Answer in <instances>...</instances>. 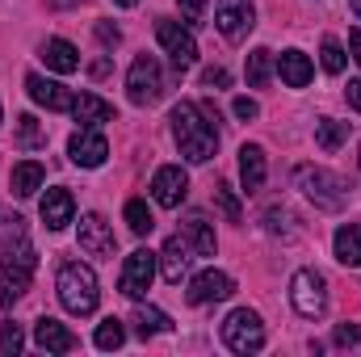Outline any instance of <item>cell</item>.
<instances>
[{"label": "cell", "mask_w": 361, "mask_h": 357, "mask_svg": "<svg viewBox=\"0 0 361 357\" xmlns=\"http://www.w3.org/2000/svg\"><path fill=\"white\" fill-rule=\"evenodd\" d=\"M169 122H173V139H177L180 156H185L189 164L214 160V152H219V131H214V122L202 114V105L180 101V105H173Z\"/></svg>", "instance_id": "6da1fadb"}, {"label": "cell", "mask_w": 361, "mask_h": 357, "mask_svg": "<svg viewBox=\"0 0 361 357\" xmlns=\"http://www.w3.org/2000/svg\"><path fill=\"white\" fill-rule=\"evenodd\" d=\"M34 269H38V253L30 244V236H17L0 248V307L17 303L30 282H34Z\"/></svg>", "instance_id": "7a4b0ae2"}, {"label": "cell", "mask_w": 361, "mask_h": 357, "mask_svg": "<svg viewBox=\"0 0 361 357\" xmlns=\"http://www.w3.org/2000/svg\"><path fill=\"white\" fill-rule=\"evenodd\" d=\"M294 185L302 189V198L319 210H341L349 202V181L324 164H298L294 169Z\"/></svg>", "instance_id": "3957f363"}, {"label": "cell", "mask_w": 361, "mask_h": 357, "mask_svg": "<svg viewBox=\"0 0 361 357\" xmlns=\"http://www.w3.org/2000/svg\"><path fill=\"white\" fill-rule=\"evenodd\" d=\"M59 303H63V311H72V315H92L97 311V303H101V286H97V273L89 265H80V261H68V265L59 269Z\"/></svg>", "instance_id": "277c9868"}, {"label": "cell", "mask_w": 361, "mask_h": 357, "mask_svg": "<svg viewBox=\"0 0 361 357\" xmlns=\"http://www.w3.org/2000/svg\"><path fill=\"white\" fill-rule=\"evenodd\" d=\"M223 345L231 353H257V349H265V324H261V315L248 311V307H235L223 320Z\"/></svg>", "instance_id": "5b68a950"}, {"label": "cell", "mask_w": 361, "mask_h": 357, "mask_svg": "<svg viewBox=\"0 0 361 357\" xmlns=\"http://www.w3.org/2000/svg\"><path fill=\"white\" fill-rule=\"evenodd\" d=\"M290 303H294V311H298L302 320H319V315L328 311V282H324V273L298 269V273L290 277Z\"/></svg>", "instance_id": "8992f818"}, {"label": "cell", "mask_w": 361, "mask_h": 357, "mask_svg": "<svg viewBox=\"0 0 361 357\" xmlns=\"http://www.w3.org/2000/svg\"><path fill=\"white\" fill-rule=\"evenodd\" d=\"M126 97L135 105H156L164 97V72H160V63L152 55H139L130 63V72H126Z\"/></svg>", "instance_id": "52a82bcc"}, {"label": "cell", "mask_w": 361, "mask_h": 357, "mask_svg": "<svg viewBox=\"0 0 361 357\" xmlns=\"http://www.w3.org/2000/svg\"><path fill=\"white\" fill-rule=\"evenodd\" d=\"M156 265H160V253H152V248H135V253L126 257V265H122L118 290H122L126 298L139 303V298L152 290V282H156Z\"/></svg>", "instance_id": "ba28073f"}, {"label": "cell", "mask_w": 361, "mask_h": 357, "mask_svg": "<svg viewBox=\"0 0 361 357\" xmlns=\"http://www.w3.org/2000/svg\"><path fill=\"white\" fill-rule=\"evenodd\" d=\"M156 38H160V47L169 51V59H173V68L180 72H189L193 63H197V42H193V34L189 30H180V21H160L156 25Z\"/></svg>", "instance_id": "9c48e42d"}, {"label": "cell", "mask_w": 361, "mask_h": 357, "mask_svg": "<svg viewBox=\"0 0 361 357\" xmlns=\"http://www.w3.org/2000/svg\"><path fill=\"white\" fill-rule=\"evenodd\" d=\"M214 25H219L223 38L240 42V38L257 25V8H252V0H219V4H214Z\"/></svg>", "instance_id": "30bf717a"}, {"label": "cell", "mask_w": 361, "mask_h": 357, "mask_svg": "<svg viewBox=\"0 0 361 357\" xmlns=\"http://www.w3.org/2000/svg\"><path fill=\"white\" fill-rule=\"evenodd\" d=\"M105 156H109V143H105V135H101L97 126H80V131L68 139V160H72L76 169H101Z\"/></svg>", "instance_id": "8fae6325"}, {"label": "cell", "mask_w": 361, "mask_h": 357, "mask_svg": "<svg viewBox=\"0 0 361 357\" xmlns=\"http://www.w3.org/2000/svg\"><path fill=\"white\" fill-rule=\"evenodd\" d=\"M231 294H235V282H231L223 269H206V273L189 277V290H185V298H189L193 307H206V303H223V298H231Z\"/></svg>", "instance_id": "7c38bea8"}, {"label": "cell", "mask_w": 361, "mask_h": 357, "mask_svg": "<svg viewBox=\"0 0 361 357\" xmlns=\"http://www.w3.org/2000/svg\"><path fill=\"white\" fill-rule=\"evenodd\" d=\"M185 193H189V173L180 169V164H164V169H156V177H152V198H156V206H180L185 202Z\"/></svg>", "instance_id": "4fadbf2b"}, {"label": "cell", "mask_w": 361, "mask_h": 357, "mask_svg": "<svg viewBox=\"0 0 361 357\" xmlns=\"http://www.w3.org/2000/svg\"><path fill=\"white\" fill-rule=\"evenodd\" d=\"M76 236H80V248H85L89 257H114V253H118L114 227H109L101 214H85L80 227H76Z\"/></svg>", "instance_id": "5bb4252c"}, {"label": "cell", "mask_w": 361, "mask_h": 357, "mask_svg": "<svg viewBox=\"0 0 361 357\" xmlns=\"http://www.w3.org/2000/svg\"><path fill=\"white\" fill-rule=\"evenodd\" d=\"M193 244L185 240V236H173L164 248H160V273H164V282H173V286H180V277L189 273V265H193Z\"/></svg>", "instance_id": "9a60e30c"}, {"label": "cell", "mask_w": 361, "mask_h": 357, "mask_svg": "<svg viewBox=\"0 0 361 357\" xmlns=\"http://www.w3.org/2000/svg\"><path fill=\"white\" fill-rule=\"evenodd\" d=\"M34 345H38V349H47V353H72V349H76V337H72V328H68V324H59V320L42 315V320L34 324Z\"/></svg>", "instance_id": "2e32d148"}, {"label": "cell", "mask_w": 361, "mask_h": 357, "mask_svg": "<svg viewBox=\"0 0 361 357\" xmlns=\"http://www.w3.org/2000/svg\"><path fill=\"white\" fill-rule=\"evenodd\" d=\"M72 219H76V198H72V189H47V198H42V223H47L51 231H63Z\"/></svg>", "instance_id": "e0dca14e"}, {"label": "cell", "mask_w": 361, "mask_h": 357, "mask_svg": "<svg viewBox=\"0 0 361 357\" xmlns=\"http://www.w3.org/2000/svg\"><path fill=\"white\" fill-rule=\"evenodd\" d=\"M25 92H30L38 105H47V109H72V101H76L59 80H47V76H38V72L25 76Z\"/></svg>", "instance_id": "ac0fdd59"}, {"label": "cell", "mask_w": 361, "mask_h": 357, "mask_svg": "<svg viewBox=\"0 0 361 357\" xmlns=\"http://www.w3.org/2000/svg\"><path fill=\"white\" fill-rule=\"evenodd\" d=\"M42 63H47L51 72H59V76H72V72L80 68V51H76L68 38H47V42H42Z\"/></svg>", "instance_id": "d6986e66"}, {"label": "cell", "mask_w": 361, "mask_h": 357, "mask_svg": "<svg viewBox=\"0 0 361 357\" xmlns=\"http://www.w3.org/2000/svg\"><path fill=\"white\" fill-rule=\"evenodd\" d=\"M180 236L193 244V253H197V257H214V248H219V240H214V227H210V219H206L202 210H193V214L180 223Z\"/></svg>", "instance_id": "ffe728a7"}, {"label": "cell", "mask_w": 361, "mask_h": 357, "mask_svg": "<svg viewBox=\"0 0 361 357\" xmlns=\"http://www.w3.org/2000/svg\"><path fill=\"white\" fill-rule=\"evenodd\" d=\"M277 76H281V85H290V89H307L311 76H315V68H311V59H307L302 51H281Z\"/></svg>", "instance_id": "44dd1931"}, {"label": "cell", "mask_w": 361, "mask_h": 357, "mask_svg": "<svg viewBox=\"0 0 361 357\" xmlns=\"http://www.w3.org/2000/svg\"><path fill=\"white\" fill-rule=\"evenodd\" d=\"M265 173H269L265 152H261L257 143H244V147H240V181H244V189H248V193L261 189V185H265Z\"/></svg>", "instance_id": "7402d4cb"}, {"label": "cell", "mask_w": 361, "mask_h": 357, "mask_svg": "<svg viewBox=\"0 0 361 357\" xmlns=\"http://www.w3.org/2000/svg\"><path fill=\"white\" fill-rule=\"evenodd\" d=\"M332 253H336V261H341L345 269H357L361 265V227H357V223L336 227V236H332Z\"/></svg>", "instance_id": "603a6c76"}, {"label": "cell", "mask_w": 361, "mask_h": 357, "mask_svg": "<svg viewBox=\"0 0 361 357\" xmlns=\"http://www.w3.org/2000/svg\"><path fill=\"white\" fill-rule=\"evenodd\" d=\"M72 114H76V122H80V126H101V122H109V118H114V105H109V101H101L97 92H80V97L72 101Z\"/></svg>", "instance_id": "cb8c5ba5"}, {"label": "cell", "mask_w": 361, "mask_h": 357, "mask_svg": "<svg viewBox=\"0 0 361 357\" xmlns=\"http://www.w3.org/2000/svg\"><path fill=\"white\" fill-rule=\"evenodd\" d=\"M42 164L38 160H21V164H13V177H8V185H13V198H34L38 189H42Z\"/></svg>", "instance_id": "d4e9b609"}, {"label": "cell", "mask_w": 361, "mask_h": 357, "mask_svg": "<svg viewBox=\"0 0 361 357\" xmlns=\"http://www.w3.org/2000/svg\"><path fill=\"white\" fill-rule=\"evenodd\" d=\"M130 324H135V332H139L143 341H147V337H160V332H169V328H173V320H169L160 307H147V303H139V307H135Z\"/></svg>", "instance_id": "484cf974"}, {"label": "cell", "mask_w": 361, "mask_h": 357, "mask_svg": "<svg viewBox=\"0 0 361 357\" xmlns=\"http://www.w3.org/2000/svg\"><path fill=\"white\" fill-rule=\"evenodd\" d=\"M345 139H349V122H336V118H324V122H315V143H319L324 152H336Z\"/></svg>", "instance_id": "4316f807"}, {"label": "cell", "mask_w": 361, "mask_h": 357, "mask_svg": "<svg viewBox=\"0 0 361 357\" xmlns=\"http://www.w3.org/2000/svg\"><path fill=\"white\" fill-rule=\"evenodd\" d=\"M269 76H273V51H265V47L248 51V85L261 89V85H269Z\"/></svg>", "instance_id": "83f0119b"}, {"label": "cell", "mask_w": 361, "mask_h": 357, "mask_svg": "<svg viewBox=\"0 0 361 357\" xmlns=\"http://www.w3.org/2000/svg\"><path fill=\"white\" fill-rule=\"evenodd\" d=\"M214 206H219V214H223L227 223H240V219H244L240 198H235V189H231L227 181H219V185H214Z\"/></svg>", "instance_id": "f1b7e54d"}, {"label": "cell", "mask_w": 361, "mask_h": 357, "mask_svg": "<svg viewBox=\"0 0 361 357\" xmlns=\"http://www.w3.org/2000/svg\"><path fill=\"white\" fill-rule=\"evenodd\" d=\"M126 227H130L135 236H147V231L156 227V219H152V210H147L143 198H130V202H126Z\"/></svg>", "instance_id": "f546056e"}, {"label": "cell", "mask_w": 361, "mask_h": 357, "mask_svg": "<svg viewBox=\"0 0 361 357\" xmlns=\"http://www.w3.org/2000/svg\"><path fill=\"white\" fill-rule=\"evenodd\" d=\"M92 341H97V349H105V353H109V349H122V341H126V328H122V320H114V315H109V320H101Z\"/></svg>", "instance_id": "4dcf8cb0"}, {"label": "cell", "mask_w": 361, "mask_h": 357, "mask_svg": "<svg viewBox=\"0 0 361 357\" xmlns=\"http://www.w3.org/2000/svg\"><path fill=\"white\" fill-rule=\"evenodd\" d=\"M294 223H298V219H294L286 206H269V210H265V227H269V236H286V240H294V236H298Z\"/></svg>", "instance_id": "1f68e13d"}, {"label": "cell", "mask_w": 361, "mask_h": 357, "mask_svg": "<svg viewBox=\"0 0 361 357\" xmlns=\"http://www.w3.org/2000/svg\"><path fill=\"white\" fill-rule=\"evenodd\" d=\"M17 143H21V147H42V143H47V131L38 126L34 114H21V118H17Z\"/></svg>", "instance_id": "d6a6232c"}, {"label": "cell", "mask_w": 361, "mask_h": 357, "mask_svg": "<svg viewBox=\"0 0 361 357\" xmlns=\"http://www.w3.org/2000/svg\"><path fill=\"white\" fill-rule=\"evenodd\" d=\"M319 59H324V72H332V76H341V72H345V47H341L336 38H324Z\"/></svg>", "instance_id": "836d02e7"}, {"label": "cell", "mask_w": 361, "mask_h": 357, "mask_svg": "<svg viewBox=\"0 0 361 357\" xmlns=\"http://www.w3.org/2000/svg\"><path fill=\"white\" fill-rule=\"evenodd\" d=\"M17 236H25V219H21L17 210H4V206H0V248H4L8 240H17Z\"/></svg>", "instance_id": "e575fe53"}, {"label": "cell", "mask_w": 361, "mask_h": 357, "mask_svg": "<svg viewBox=\"0 0 361 357\" xmlns=\"http://www.w3.org/2000/svg\"><path fill=\"white\" fill-rule=\"evenodd\" d=\"M21 345H25L21 328H17V324H4V328H0V353L17 357V353H21Z\"/></svg>", "instance_id": "d590c367"}, {"label": "cell", "mask_w": 361, "mask_h": 357, "mask_svg": "<svg viewBox=\"0 0 361 357\" xmlns=\"http://www.w3.org/2000/svg\"><path fill=\"white\" fill-rule=\"evenodd\" d=\"M231 114H235L240 122H252V118L261 114V105H257L252 97H235V101H231Z\"/></svg>", "instance_id": "8d00e7d4"}, {"label": "cell", "mask_w": 361, "mask_h": 357, "mask_svg": "<svg viewBox=\"0 0 361 357\" xmlns=\"http://www.w3.org/2000/svg\"><path fill=\"white\" fill-rule=\"evenodd\" d=\"M202 85H206V89H227V85H231V72H227V68H206V72H202Z\"/></svg>", "instance_id": "74e56055"}, {"label": "cell", "mask_w": 361, "mask_h": 357, "mask_svg": "<svg viewBox=\"0 0 361 357\" xmlns=\"http://www.w3.org/2000/svg\"><path fill=\"white\" fill-rule=\"evenodd\" d=\"M97 38H101L105 47H118V42H122V30L109 25V21H97Z\"/></svg>", "instance_id": "f35d334b"}, {"label": "cell", "mask_w": 361, "mask_h": 357, "mask_svg": "<svg viewBox=\"0 0 361 357\" xmlns=\"http://www.w3.org/2000/svg\"><path fill=\"white\" fill-rule=\"evenodd\" d=\"M357 341H361L357 324H341V328H336V345H357Z\"/></svg>", "instance_id": "ab89813d"}, {"label": "cell", "mask_w": 361, "mask_h": 357, "mask_svg": "<svg viewBox=\"0 0 361 357\" xmlns=\"http://www.w3.org/2000/svg\"><path fill=\"white\" fill-rule=\"evenodd\" d=\"M177 4H180V13L189 17V25H193V21L202 17V8H206V0H177Z\"/></svg>", "instance_id": "60d3db41"}, {"label": "cell", "mask_w": 361, "mask_h": 357, "mask_svg": "<svg viewBox=\"0 0 361 357\" xmlns=\"http://www.w3.org/2000/svg\"><path fill=\"white\" fill-rule=\"evenodd\" d=\"M345 101H349L353 109H361V80H349V89H345Z\"/></svg>", "instance_id": "b9f144b4"}, {"label": "cell", "mask_w": 361, "mask_h": 357, "mask_svg": "<svg viewBox=\"0 0 361 357\" xmlns=\"http://www.w3.org/2000/svg\"><path fill=\"white\" fill-rule=\"evenodd\" d=\"M349 51H353V59L361 63V30H353V34H349Z\"/></svg>", "instance_id": "7bdbcfd3"}, {"label": "cell", "mask_w": 361, "mask_h": 357, "mask_svg": "<svg viewBox=\"0 0 361 357\" xmlns=\"http://www.w3.org/2000/svg\"><path fill=\"white\" fill-rule=\"evenodd\" d=\"M47 4H51V8H59V13H63V8H76V4H80V0H47Z\"/></svg>", "instance_id": "ee69618b"}, {"label": "cell", "mask_w": 361, "mask_h": 357, "mask_svg": "<svg viewBox=\"0 0 361 357\" xmlns=\"http://www.w3.org/2000/svg\"><path fill=\"white\" fill-rule=\"evenodd\" d=\"M114 4H122V8H130V4H139V0H114Z\"/></svg>", "instance_id": "f6af8a7d"}, {"label": "cell", "mask_w": 361, "mask_h": 357, "mask_svg": "<svg viewBox=\"0 0 361 357\" xmlns=\"http://www.w3.org/2000/svg\"><path fill=\"white\" fill-rule=\"evenodd\" d=\"M353 13H357V21H361V0H353Z\"/></svg>", "instance_id": "bcb514c9"}, {"label": "cell", "mask_w": 361, "mask_h": 357, "mask_svg": "<svg viewBox=\"0 0 361 357\" xmlns=\"http://www.w3.org/2000/svg\"><path fill=\"white\" fill-rule=\"evenodd\" d=\"M357 164H361V147H357Z\"/></svg>", "instance_id": "7dc6e473"}, {"label": "cell", "mask_w": 361, "mask_h": 357, "mask_svg": "<svg viewBox=\"0 0 361 357\" xmlns=\"http://www.w3.org/2000/svg\"><path fill=\"white\" fill-rule=\"evenodd\" d=\"M0 126H4V114H0Z\"/></svg>", "instance_id": "c3c4849f"}]
</instances>
